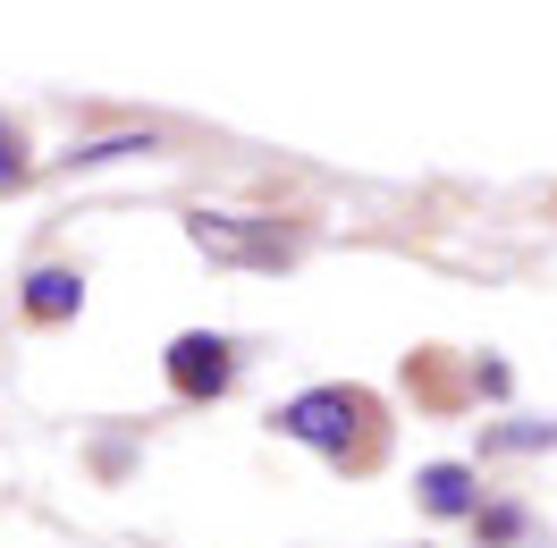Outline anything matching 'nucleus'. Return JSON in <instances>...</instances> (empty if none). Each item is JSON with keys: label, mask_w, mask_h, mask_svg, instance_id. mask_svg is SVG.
I'll return each mask as SVG.
<instances>
[{"label": "nucleus", "mask_w": 557, "mask_h": 548, "mask_svg": "<svg viewBox=\"0 0 557 548\" xmlns=\"http://www.w3.org/2000/svg\"><path fill=\"white\" fill-rule=\"evenodd\" d=\"M271 422H278V439L313 447V456H347L355 431L372 422V397H363V388H305V397H287Z\"/></svg>", "instance_id": "1"}, {"label": "nucleus", "mask_w": 557, "mask_h": 548, "mask_svg": "<svg viewBox=\"0 0 557 548\" xmlns=\"http://www.w3.org/2000/svg\"><path fill=\"white\" fill-rule=\"evenodd\" d=\"M186 237L203 245L211 262H245V271H278V262H296V237H287L278 220H237V211H195V220H186Z\"/></svg>", "instance_id": "2"}, {"label": "nucleus", "mask_w": 557, "mask_h": 548, "mask_svg": "<svg viewBox=\"0 0 557 548\" xmlns=\"http://www.w3.org/2000/svg\"><path fill=\"white\" fill-rule=\"evenodd\" d=\"M228 379H237V346H228V338H211V329L170 338V388L186 397V406H211Z\"/></svg>", "instance_id": "3"}, {"label": "nucleus", "mask_w": 557, "mask_h": 548, "mask_svg": "<svg viewBox=\"0 0 557 548\" xmlns=\"http://www.w3.org/2000/svg\"><path fill=\"white\" fill-rule=\"evenodd\" d=\"M17 304H26V321H76V312H85V278L60 271V262H42V271L26 278Z\"/></svg>", "instance_id": "4"}, {"label": "nucleus", "mask_w": 557, "mask_h": 548, "mask_svg": "<svg viewBox=\"0 0 557 548\" xmlns=\"http://www.w3.org/2000/svg\"><path fill=\"white\" fill-rule=\"evenodd\" d=\"M422 507L431 514H473V473H465V464H431V473H422Z\"/></svg>", "instance_id": "5"}, {"label": "nucleus", "mask_w": 557, "mask_h": 548, "mask_svg": "<svg viewBox=\"0 0 557 548\" xmlns=\"http://www.w3.org/2000/svg\"><path fill=\"white\" fill-rule=\"evenodd\" d=\"M473 532H482L490 548H507V540H516V532H523V514H516V507H490V514L473 507Z\"/></svg>", "instance_id": "6"}, {"label": "nucleus", "mask_w": 557, "mask_h": 548, "mask_svg": "<svg viewBox=\"0 0 557 548\" xmlns=\"http://www.w3.org/2000/svg\"><path fill=\"white\" fill-rule=\"evenodd\" d=\"M17 177H26V136L0 127V186H17Z\"/></svg>", "instance_id": "7"}, {"label": "nucleus", "mask_w": 557, "mask_h": 548, "mask_svg": "<svg viewBox=\"0 0 557 548\" xmlns=\"http://www.w3.org/2000/svg\"><path fill=\"white\" fill-rule=\"evenodd\" d=\"M490 447H557V422L541 431V422H523V431H490Z\"/></svg>", "instance_id": "8"}]
</instances>
